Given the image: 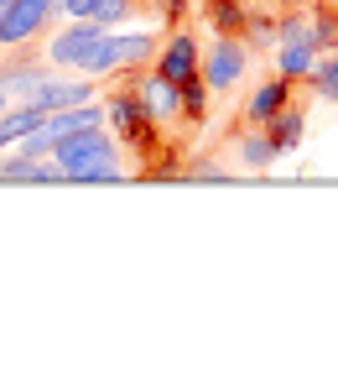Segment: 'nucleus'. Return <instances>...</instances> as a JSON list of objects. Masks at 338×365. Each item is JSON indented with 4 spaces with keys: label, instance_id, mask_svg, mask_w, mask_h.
Instances as JSON below:
<instances>
[{
    "label": "nucleus",
    "instance_id": "nucleus-20",
    "mask_svg": "<svg viewBox=\"0 0 338 365\" xmlns=\"http://www.w3.org/2000/svg\"><path fill=\"white\" fill-rule=\"evenodd\" d=\"M182 105H188V115H193V120H203V105H208V84H203V78L182 84Z\"/></svg>",
    "mask_w": 338,
    "mask_h": 365
},
{
    "label": "nucleus",
    "instance_id": "nucleus-7",
    "mask_svg": "<svg viewBox=\"0 0 338 365\" xmlns=\"http://www.w3.org/2000/svg\"><path fill=\"white\" fill-rule=\"evenodd\" d=\"M110 125H115V136H125V141H141L146 136V125H157L151 120V110H146V99L141 89H120V94H110Z\"/></svg>",
    "mask_w": 338,
    "mask_h": 365
},
{
    "label": "nucleus",
    "instance_id": "nucleus-15",
    "mask_svg": "<svg viewBox=\"0 0 338 365\" xmlns=\"http://www.w3.org/2000/svg\"><path fill=\"white\" fill-rule=\"evenodd\" d=\"M245 37H250V47H276L281 42V16H260V11H250L245 16Z\"/></svg>",
    "mask_w": 338,
    "mask_h": 365
},
{
    "label": "nucleus",
    "instance_id": "nucleus-13",
    "mask_svg": "<svg viewBox=\"0 0 338 365\" xmlns=\"http://www.w3.org/2000/svg\"><path fill=\"white\" fill-rule=\"evenodd\" d=\"M281 73L286 78H312V68H317V47L312 42H281Z\"/></svg>",
    "mask_w": 338,
    "mask_h": 365
},
{
    "label": "nucleus",
    "instance_id": "nucleus-11",
    "mask_svg": "<svg viewBox=\"0 0 338 365\" xmlns=\"http://www.w3.org/2000/svg\"><path fill=\"white\" fill-rule=\"evenodd\" d=\"M135 6L130 0H63V16L68 21H105V26H120Z\"/></svg>",
    "mask_w": 338,
    "mask_h": 365
},
{
    "label": "nucleus",
    "instance_id": "nucleus-6",
    "mask_svg": "<svg viewBox=\"0 0 338 365\" xmlns=\"http://www.w3.org/2000/svg\"><path fill=\"white\" fill-rule=\"evenodd\" d=\"M157 73H167L172 84H193V78H203V53H198V42L188 37V31H177V37L162 42Z\"/></svg>",
    "mask_w": 338,
    "mask_h": 365
},
{
    "label": "nucleus",
    "instance_id": "nucleus-1",
    "mask_svg": "<svg viewBox=\"0 0 338 365\" xmlns=\"http://www.w3.org/2000/svg\"><path fill=\"white\" fill-rule=\"evenodd\" d=\"M110 31H115V26H105V21H68V26H58L53 37H47V53H42V58L53 63V68L83 73V68H89V58L110 42Z\"/></svg>",
    "mask_w": 338,
    "mask_h": 365
},
{
    "label": "nucleus",
    "instance_id": "nucleus-16",
    "mask_svg": "<svg viewBox=\"0 0 338 365\" xmlns=\"http://www.w3.org/2000/svg\"><path fill=\"white\" fill-rule=\"evenodd\" d=\"M208 16H213V26H218V31H234V37H240L250 11L240 6V0H208Z\"/></svg>",
    "mask_w": 338,
    "mask_h": 365
},
{
    "label": "nucleus",
    "instance_id": "nucleus-9",
    "mask_svg": "<svg viewBox=\"0 0 338 365\" xmlns=\"http://www.w3.org/2000/svg\"><path fill=\"white\" fill-rule=\"evenodd\" d=\"M286 99H292V78H286V73H281V78H265V84L250 94L245 120H250V125H270V120L286 110Z\"/></svg>",
    "mask_w": 338,
    "mask_h": 365
},
{
    "label": "nucleus",
    "instance_id": "nucleus-3",
    "mask_svg": "<svg viewBox=\"0 0 338 365\" xmlns=\"http://www.w3.org/2000/svg\"><path fill=\"white\" fill-rule=\"evenodd\" d=\"M245 68H250V47L234 37V31H218L208 42V53H203V84L213 94H224V89H234L245 78Z\"/></svg>",
    "mask_w": 338,
    "mask_h": 365
},
{
    "label": "nucleus",
    "instance_id": "nucleus-10",
    "mask_svg": "<svg viewBox=\"0 0 338 365\" xmlns=\"http://www.w3.org/2000/svg\"><path fill=\"white\" fill-rule=\"evenodd\" d=\"M157 53H162V42L151 37V31H115V58H120V73L157 63Z\"/></svg>",
    "mask_w": 338,
    "mask_h": 365
},
{
    "label": "nucleus",
    "instance_id": "nucleus-17",
    "mask_svg": "<svg viewBox=\"0 0 338 365\" xmlns=\"http://www.w3.org/2000/svg\"><path fill=\"white\" fill-rule=\"evenodd\" d=\"M120 178V157H105V162H83V168L68 173V182H115Z\"/></svg>",
    "mask_w": 338,
    "mask_h": 365
},
{
    "label": "nucleus",
    "instance_id": "nucleus-19",
    "mask_svg": "<svg viewBox=\"0 0 338 365\" xmlns=\"http://www.w3.org/2000/svg\"><path fill=\"white\" fill-rule=\"evenodd\" d=\"M307 89H317L323 99H338V58L333 63H317L312 78H307Z\"/></svg>",
    "mask_w": 338,
    "mask_h": 365
},
{
    "label": "nucleus",
    "instance_id": "nucleus-22",
    "mask_svg": "<svg viewBox=\"0 0 338 365\" xmlns=\"http://www.w3.org/2000/svg\"><path fill=\"white\" fill-rule=\"evenodd\" d=\"M11 110V94H6V84H0V115H6Z\"/></svg>",
    "mask_w": 338,
    "mask_h": 365
},
{
    "label": "nucleus",
    "instance_id": "nucleus-2",
    "mask_svg": "<svg viewBox=\"0 0 338 365\" xmlns=\"http://www.w3.org/2000/svg\"><path fill=\"white\" fill-rule=\"evenodd\" d=\"M58 11H63V0H6V6H0V42H6V53L37 42L42 31L53 26Z\"/></svg>",
    "mask_w": 338,
    "mask_h": 365
},
{
    "label": "nucleus",
    "instance_id": "nucleus-5",
    "mask_svg": "<svg viewBox=\"0 0 338 365\" xmlns=\"http://www.w3.org/2000/svg\"><path fill=\"white\" fill-rule=\"evenodd\" d=\"M135 89H141V99H146V110H151L157 125H177L182 115H188V105H182V84H172L167 73H141Z\"/></svg>",
    "mask_w": 338,
    "mask_h": 365
},
{
    "label": "nucleus",
    "instance_id": "nucleus-14",
    "mask_svg": "<svg viewBox=\"0 0 338 365\" xmlns=\"http://www.w3.org/2000/svg\"><path fill=\"white\" fill-rule=\"evenodd\" d=\"M302 125H307V115L286 105V110H281V115H276V120H270L265 130H270V136H276V146H281V152H292V146L302 141Z\"/></svg>",
    "mask_w": 338,
    "mask_h": 365
},
{
    "label": "nucleus",
    "instance_id": "nucleus-23",
    "mask_svg": "<svg viewBox=\"0 0 338 365\" xmlns=\"http://www.w3.org/2000/svg\"><path fill=\"white\" fill-rule=\"evenodd\" d=\"M0 53H6V42H0Z\"/></svg>",
    "mask_w": 338,
    "mask_h": 365
},
{
    "label": "nucleus",
    "instance_id": "nucleus-24",
    "mask_svg": "<svg viewBox=\"0 0 338 365\" xmlns=\"http://www.w3.org/2000/svg\"><path fill=\"white\" fill-rule=\"evenodd\" d=\"M0 6H6V0H0Z\"/></svg>",
    "mask_w": 338,
    "mask_h": 365
},
{
    "label": "nucleus",
    "instance_id": "nucleus-18",
    "mask_svg": "<svg viewBox=\"0 0 338 365\" xmlns=\"http://www.w3.org/2000/svg\"><path fill=\"white\" fill-rule=\"evenodd\" d=\"M307 16H312V47H317V53H323V47H338V21H333V16L323 6H312Z\"/></svg>",
    "mask_w": 338,
    "mask_h": 365
},
{
    "label": "nucleus",
    "instance_id": "nucleus-21",
    "mask_svg": "<svg viewBox=\"0 0 338 365\" xmlns=\"http://www.w3.org/2000/svg\"><path fill=\"white\" fill-rule=\"evenodd\" d=\"M281 11H302V6H312V0H276Z\"/></svg>",
    "mask_w": 338,
    "mask_h": 365
},
{
    "label": "nucleus",
    "instance_id": "nucleus-8",
    "mask_svg": "<svg viewBox=\"0 0 338 365\" xmlns=\"http://www.w3.org/2000/svg\"><path fill=\"white\" fill-rule=\"evenodd\" d=\"M94 99V78L83 73V78H63L58 68L47 73V84L31 94V105H42V110H68V105H89Z\"/></svg>",
    "mask_w": 338,
    "mask_h": 365
},
{
    "label": "nucleus",
    "instance_id": "nucleus-4",
    "mask_svg": "<svg viewBox=\"0 0 338 365\" xmlns=\"http://www.w3.org/2000/svg\"><path fill=\"white\" fill-rule=\"evenodd\" d=\"M47 157H53L63 173H73V168H83V162L120 157V146H115V136H110L105 125H83V130H73V136H63V141H58Z\"/></svg>",
    "mask_w": 338,
    "mask_h": 365
},
{
    "label": "nucleus",
    "instance_id": "nucleus-12",
    "mask_svg": "<svg viewBox=\"0 0 338 365\" xmlns=\"http://www.w3.org/2000/svg\"><path fill=\"white\" fill-rule=\"evenodd\" d=\"M276 152H281V146H276V136H270L265 125H250L240 136V162H245V168H265Z\"/></svg>",
    "mask_w": 338,
    "mask_h": 365
}]
</instances>
